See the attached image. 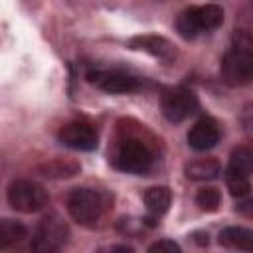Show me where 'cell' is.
Instances as JSON below:
<instances>
[{
	"mask_svg": "<svg viewBox=\"0 0 253 253\" xmlns=\"http://www.w3.org/2000/svg\"><path fill=\"white\" fill-rule=\"evenodd\" d=\"M223 81L231 87L247 85L253 79V36L245 30H237L231 36L229 49L221 61Z\"/></svg>",
	"mask_w": 253,
	"mask_h": 253,
	"instance_id": "6da1fadb",
	"label": "cell"
},
{
	"mask_svg": "<svg viewBox=\"0 0 253 253\" xmlns=\"http://www.w3.org/2000/svg\"><path fill=\"white\" fill-rule=\"evenodd\" d=\"M107 208H109V196L99 190L75 188L67 196V211L81 225L97 223Z\"/></svg>",
	"mask_w": 253,
	"mask_h": 253,
	"instance_id": "7a4b0ae2",
	"label": "cell"
},
{
	"mask_svg": "<svg viewBox=\"0 0 253 253\" xmlns=\"http://www.w3.org/2000/svg\"><path fill=\"white\" fill-rule=\"evenodd\" d=\"M223 22V10L217 4H206V6H192L178 14L176 18V30L182 38L192 40L202 32H210L219 28Z\"/></svg>",
	"mask_w": 253,
	"mask_h": 253,
	"instance_id": "3957f363",
	"label": "cell"
},
{
	"mask_svg": "<svg viewBox=\"0 0 253 253\" xmlns=\"http://www.w3.org/2000/svg\"><path fill=\"white\" fill-rule=\"evenodd\" d=\"M113 162L123 172L144 174V172H148L152 168L154 154H152V150L148 148L146 142H142L138 138H125L117 146Z\"/></svg>",
	"mask_w": 253,
	"mask_h": 253,
	"instance_id": "277c9868",
	"label": "cell"
},
{
	"mask_svg": "<svg viewBox=\"0 0 253 253\" xmlns=\"http://www.w3.org/2000/svg\"><path fill=\"white\" fill-rule=\"evenodd\" d=\"M8 204L16 211L34 213L47 204V192L32 180H14L8 186Z\"/></svg>",
	"mask_w": 253,
	"mask_h": 253,
	"instance_id": "5b68a950",
	"label": "cell"
},
{
	"mask_svg": "<svg viewBox=\"0 0 253 253\" xmlns=\"http://www.w3.org/2000/svg\"><path fill=\"white\" fill-rule=\"evenodd\" d=\"M67 235H69V229L65 225V221L51 213V215H45L36 231H34V237H32V249L34 251H40V253H51V251H57L65 245L67 241Z\"/></svg>",
	"mask_w": 253,
	"mask_h": 253,
	"instance_id": "8992f818",
	"label": "cell"
},
{
	"mask_svg": "<svg viewBox=\"0 0 253 253\" xmlns=\"http://www.w3.org/2000/svg\"><path fill=\"white\" fill-rule=\"evenodd\" d=\"M198 111V97L186 87L166 89L162 93V113L170 123H182Z\"/></svg>",
	"mask_w": 253,
	"mask_h": 253,
	"instance_id": "52a82bcc",
	"label": "cell"
},
{
	"mask_svg": "<svg viewBox=\"0 0 253 253\" xmlns=\"http://www.w3.org/2000/svg\"><path fill=\"white\" fill-rule=\"evenodd\" d=\"M57 140L73 150H95L99 136L91 123L71 121V123H65L57 130Z\"/></svg>",
	"mask_w": 253,
	"mask_h": 253,
	"instance_id": "ba28073f",
	"label": "cell"
},
{
	"mask_svg": "<svg viewBox=\"0 0 253 253\" xmlns=\"http://www.w3.org/2000/svg\"><path fill=\"white\" fill-rule=\"evenodd\" d=\"M89 83L97 85L107 93H132L138 89V79L123 73V71H107V69H91L87 73Z\"/></svg>",
	"mask_w": 253,
	"mask_h": 253,
	"instance_id": "9c48e42d",
	"label": "cell"
},
{
	"mask_svg": "<svg viewBox=\"0 0 253 253\" xmlns=\"http://www.w3.org/2000/svg\"><path fill=\"white\" fill-rule=\"evenodd\" d=\"M132 49L150 53L152 57H158L166 63H172L176 59V47L162 36H136L128 42Z\"/></svg>",
	"mask_w": 253,
	"mask_h": 253,
	"instance_id": "30bf717a",
	"label": "cell"
},
{
	"mask_svg": "<svg viewBox=\"0 0 253 253\" xmlns=\"http://www.w3.org/2000/svg\"><path fill=\"white\" fill-rule=\"evenodd\" d=\"M219 140V128L211 119L198 121L188 132V144L194 150H210Z\"/></svg>",
	"mask_w": 253,
	"mask_h": 253,
	"instance_id": "8fae6325",
	"label": "cell"
},
{
	"mask_svg": "<svg viewBox=\"0 0 253 253\" xmlns=\"http://www.w3.org/2000/svg\"><path fill=\"white\" fill-rule=\"evenodd\" d=\"M219 243L229 249H241V251H253V231L247 227H225L219 231Z\"/></svg>",
	"mask_w": 253,
	"mask_h": 253,
	"instance_id": "7c38bea8",
	"label": "cell"
},
{
	"mask_svg": "<svg viewBox=\"0 0 253 253\" xmlns=\"http://www.w3.org/2000/svg\"><path fill=\"white\" fill-rule=\"evenodd\" d=\"M221 172V166L215 158H198L184 166V174L190 180H213Z\"/></svg>",
	"mask_w": 253,
	"mask_h": 253,
	"instance_id": "4fadbf2b",
	"label": "cell"
},
{
	"mask_svg": "<svg viewBox=\"0 0 253 253\" xmlns=\"http://www.w3.org/2000/svg\"><path fill=\"white\" fill-rule=\"evenodd\" d=\"M172 202V194L166 186H152L144 192V204H146V210L154 215V217H160L162 213H166L168 206Z\"/></svg>",
	"mask_w": 253,
	"mask_h": 253,
	"instance_id": "5bb4252c",
	"label": "cell"
},
{
	"mask_svg": "<svg viewBox=\"0 0 253 253\" xmlns=\"http://www.w3.org/2000/svg\"><path fill=\"white\" fill-rule=\"evenodd\" d=\"M38 170L45 178H69V176H75L79 172V164L73 162V160L55 158V160H51L47 164H42Z\"/></svg>",
	"mask_w": 253,
	"mask_h": 253,
	"instance_id": "9a60e30c",
	"label": "cell"
},
{
	"mask_svg": "<svg viewBox=\"0 0 253 253\" xmlns=\"http://www.w3.org/2000/svg\"><path fill=\"white\" fill-rule=\"evenodd\" d=\"M26 237V227L20 221L2 219L0 221V249H8L10 245L22 241Z\"/></svg>",
	"mask_w": 253,
	"mask_h": 253,
	"instance_id": "2e32d148",
	"label": "cell"
},
{
	"mask_svg": "<svg viewBox=\"0 0 253 253\" xmlns=\"http://www.w3.org/2000/svg\"><path fill=\"white\" fill-rule=\"evenodd\" d=\"M225 184H227L231 196H235V198L247 196L249 194V188H251L249 176L243 174V172H239V170H235V168H231V166L225 170Z\"/></svg>",
	"mask_w": 253,
	"mask_h": 253,
	"instance_id": "e0dca14e",
	"label": "cell"
},
{
	"mask_svg": "<svg viewBox=\"0 0 253 253\" xmlns=\"http://www.w3.org/2000/svg\"><path fill=\"white\" fill-rule=\"evenodd\" d=\"M229 166L251 176L253 174V150L247 148V146H237L231 150V156H229Z\"/></svg>",
	"mask_w": 253,
	"mask_h": 253,
	"instance_id": "ac0fdd59",
	"label": "cell"
},
{
	"mask_svg": "<svg viewBox=\"0 0 253 253\" xmlns=\"http://www.w3.org/2000/svg\"><path fill=\"white\" fill-rule=\"evenodd\" d=\"M196 204L200 206V210L204 211H215L221 204V194L217 188L213 186H206V188H200L198 194H196Z\"/></svg>",
	"mask_w": 253,
	"mask_h": 253,
	"instance_id": "d6986e66",
	"label": "cell"
},
{
	"mask_svg": "<svg viewBox=\"0 0 253 253\" xmlns=\"http://www.w3.org/2000/svg\"><path fill=\"white\" fill-rule=\"evenodd\" d=\"M241 126L245 136L253 142V103H247L241 111Z\"/></svg>",
	"mask_w": 253,
	"mask_h": 253,
	"instance_id": "ffe728a7",
	"label": "cell"
},
{
	"mask_svg": "<svg viewBox=\"0 0 253 253\" xmlns=\"http://www.w3.org/2000/svg\"><path fill=\"white\" fill-rule=\"evenodd\" d=\"M148 251L150 253H178L180 251V245L178 243H174V241H170V239H160V241H156V243H152L150 247H148Z\"/></svg>",
	"mask_w": 253,
	"mask_h": 253,
	"instance_id": "44dd1931",
	"label": "cell"
},
{
	"mask_svg": "<svg viewBox=\"0 0 253 253\" xmlns=\"http://www.w3.org/2000/svg\"><path fill=\"white\" fill-rule=\"evenodd\" d=\"M237 210H239L241 213H245V215L253 217V200H247V202L239 204V206H237Z\"/></svg>",
	"mask_w": 253,
	"mask_h": 253,
	"instance_id": "7402d4cb",
	"label": "cell"
},
{
	"mask_svg": "<svg viewBox=\"0 0 253 253\" xmlns=\"http://www.w3.org/2000/svg\"><path fill=\"white\" fill-rule=\"evenodd\" d=\"M109 251H132V247H126V245H113V247H109Z\"/></svg>",
	"mask_w": 253,
	"mask_h": 253,
	"instance_id": "603a6c76",
	"label": "cell"
}]
</instances>
